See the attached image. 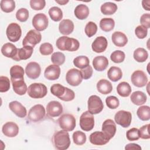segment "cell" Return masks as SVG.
I'll use <instances>...</instances> for the list:
<instances>
[{
	"mask_svg": "<svg viewBox=\"0 0 150 150\" xmlns=\"http://www.w3.org/2000/svg\"><path fill=\"white\" fill-rule=\"evenodd\" d=\"M18 49L11 43H5L1 48L2 54L6 57L11 58L12 59L16 56Z\"/></svg>",
	"mask_w": 150,
	"mask_h": 150,
	"instance_id": "4316f807",
	"label": "cell"
},
{
	"mask_svg": "<svg viewBox=\"0 0 150 150\" xmlns=\"http://www.w3.org/2000/svg\"><path fill=\"white\" fill-rule=\"evenodd\" d=\"M135 34L138 39H144L147 36L148 29L142 25H139L135 29Z\"/></svg>",
	"mask_w": 150,
	"mask_h": 150,
	"instance_id": "db71d44e",
	"label": "cell"
},
{
	"mask_svg": "<svg viewBox=\"0 0 150 150\" xmlns=\"http://www.w3.org/2000/svg\"><path fill=\"white\" fill-rule=\"evenodd\" d=\"M149 3H150V1H142V7L146 11H149Z\"/></svg>",
	"mask_w": 150,
	"mask_h": 150,
	"instance_id": "91938a15",
	"label": "cell"
},
{
	"mask_svg": "<svg viewBox=\"0 0 150 150\" xmlns=\"http://www.w3.org/2000/svg\"><path fill=\"white\" fill-rule=\"evenodd\" d=\"M88 111L92 114H97L102 111L104 105L101 98L96 96H91L88 99Z\"/></svg>",
	"mask_w": 150,
	"mask_h": 150,
	"instance_id": "5b68a950",
	"label": "cell"
},
{
	"mask_svg": "<svg viewBox=\"0 0 150 150\" xmlns=\"http://www.w3.org/2000/svg\"><path fill=\"white\" fill-rule=\"evenodd\" d=\"M107 106L110 109L117 108L120 104L119 100L115 96H108L105 99Z\"/></svg>",
	"mask_w": 150,
	"mask_h": 150,
	"instance_id": "7dc6e473",
	"label": "cell"
},
{
	"mask_svg": "<svg viewBox=\"0 0 150 150\" xmlns=\"http://www.w3.org/2000/svg\"><path fill=\"white\" fill-rule=\"evenodd\" d=\"M117 128L114 121L111 119L105 120L102 124V132L110 140L115 135Z\"/></svg>",
	"mask_w": 150,
	"mask_h": 150,
	"instance_id": "9a60e30c",
	"label": "cell"
},
{
	"mask_svg": "<svg viewBox=\"0 0 150 150\" xmlns=\"http://www.w3.org/2000/svg\"><path fill=\"white\" fill-rule=\"evenodd\" d=\"M59 32L64 35H69L74 30V23L70 19H63L59 25Z\"/></svg>",
	"mask_w": 150,
	"mask_h": 150,
	"instance_id": "d4e9b609",
	"label": "cell"
},
{
	"mask_svg": "<svg viewBox=\"0 0 150 150\" xmlns=\"http://www.w3.org/2000/svg\"><path fill=\"white\" fill-rule=\"evenodd\" d=\"M108 45L107 39L104 36H98L91 45L92 50L96 53H102L105 50Z\"/></svg>",
	"mask_w": 150,
	"mask_h": 150,
	"instance_id": "ffe728a7",
	"label": "cell"
},
{
	"mask_svg": "<svg viewBox=\"0 0 150 150\" xmlns=\"http://www.w3.org/2000/svg\"><path fill=\"white\" fill-rule=\"evenodd\" d=\"M131 101L137 105H141L145 103L147 100L146 94L141 91H136L133 92L131 96Z\"/></svg>",
	"mask_w": 150,
	"mask_h": 150,
	"instance_id": "f1b7e54d",
	"label": "cell"
},
{
	"mask_svg": "<svg viewBox=\"0 0 150 150\" xmlns=\"http://www.w3.org/2000/svg\"><path fill=\"white\" fill-rule=\"evenodd\" d=\"M74 97H75V94L74 91L71 89L67 87H66V90L64 94L60 97H59V98L64 101H70L73 100L74 98Z\"/></svg>",
	"mask_w": 150,
	"mask_h": 150,
	"instance_id": "f5cc1de1",
	"label": "cell"
},
{
	"mask_svg": "<svg viewBox=\"0 0 150 150\" xmlns=\"http://www.w3.org/2000/svg\"><path fill=\"white\" fill-rule=\"evenodd\" d=\"M97 88L101 94H108L112 91V86L108 80L101 79L97 83Z\"/></svg>",
	"mask_w": 150,
	"mask_h": 150,
	"instance_id": "83f0119b",
	"label": "cell"
},
{
	"mask_svg": "<svg viewBox=\"0 0 150 150\" xmlns=\"http://www.w3.org/2000/svg\"><path fill=\"white\" fill-rule=\"evenodd\" d=\"M16 18L20 22H26L29 18L28 10L23 8L19 9L16 13Z\"/></svg>",
	"mask_w": 150,
	"mask_h": 150,
	"instance_id": "bcb514c9",
	"label": "cell"
},
{
	"mask_svg": "<svg viewBox=\"0 0 150 150\" xmlns=\"http://www.w3.org/2000/svg\"><path fill=\"white\" fill-rule=\"evenodd\" d=\"M57 47L62 50H67L69 52L76 51L80 46L79 42L74 38L63 36L59 38L56 43Z\"/></svg>",
	"mask_w": 150,
	"mask_h": 150,
	"instance_id": "7a4b0ae2",
	"label": "cell"
},
{
	"mask_svg": "<svg viewBox=\"0 0 150 150\" xmlns=\"http://www.w3.org/2000/svg\"><path fill=\"white\" fill-rule=\"evenodd\" d=\"M10 88L9 79L6 77L1 76L0 77V92L4 93L9 90Z\"/></svg>",
	"mask_w": 150,
	"mask_h": 150,
	"instance_id": "f907efd6",
	"label": "cell"
},
{
	"mask_svg": "<svg viewBox=\"0 0 150 150\" xmlns=\"http://www.w3.org/2000/svg\"><path fill=\"white\" fill-rule=\"evenodd\" d=\"M107 76L110 80L115 82L121 79L122 73L120 68L116 66H112L108 70Z\"/></svg>",
	"mask_w": 150,
	"mask_h": 150,
	"instance_id": "4dcf8cb0",
	"label": "cell"
},
{
	"mask_svg": "<svg viewBox=\"0 0 150 150\" xmlns=\"http://www.w3.org/2000/svg\"><path fill=\"white\" fill-rule=\"evenodd\" d=\"M67 83L72 86H79L83 80L81 71L76 69H71L68 70L66 75Z\"/></svg>",
	"mask_w": 150,
	"mask_h": 150,
	"instance_id": "8fae6325",
	"label": "cell"
},
{
	"mask_svg": "<svg viewBox=\"0 0 150 150\" xmlns=\"http://www.w3.org/2000/svg\"><path fill=\"white\" fill-rule=\"evenodd\" d=\"M48 13L50 18L55 22L61 21L63 18L62 11L57 6H53L50 8L49 10Z\"/></svg>",
	"mask_w": 150,
	"mask_h": 150,
	"instance_id": "74e56055",
	"label": "cell"
},
{
	"mask_svg": "<svg viewBox=\"0 0 150 150\" xmlns=\"http://www.w3.org/2000/svg\"><path fill=\"white\" fill-rule=\"evenodd\" d=\"M149 124H146L141 127L139 129V138L144 139H148L150 138V135L149 134Z\"/></svg>",
	"mask_w": 150,
	"mask_h": 150,
	"instance_id": "11a10c76",
	"label": "cell"
},
{
	"mask_svg": "<svg viewBox=\"0 0 150 150\" xmlns=\"http://www.w3.org/2000/svg\"><path fill=\"white\" fill-rule=\"evenodd\" d=\"M14 92L19 95H24L28 90L27 86L24 81V79H11Z\"/></svg>",
	"mask_w": 150,
	"mask_h": 150,
	"instance_id": "7402d4cb",
	"label": "cell"
},
{
	"mask_svg": "<svg viewBox=\"0 0 150 150\" xmlns=\"http://www.w3.org/2000/svg\"><path fill=\"white\" fill-rule=\"evenodd\" d=\"M134 59L139 63L145 62L148 57V52L144 48L139 47L135 50L133 54Z\"/></svg>",
	"mask_w": 150,
	"mask_h": 150,
	"instance_id": "e575fe53",
	"label": "cell"
},
{
	"mask_svg": "<svg viewBox=\"0 0 150 150\" xmlns=\"http://www.w3.org/2000/svg\"><path fill=\"white\" fill-rule=\"evenodd\" d=\"M6 34L9 41L12 42L18 41L22 35L21 26L16 23H10L6 28Z\"/></svg>",
	"mask_w": 150,
	"mask_h": 150,
	"instance_id": "30bf717a",
	"label": "cell"
},
{
	"mask_svg": "<svg viewBox=\"0 0 150 150\" xmlns=\"http://www.w3.org/2000/svg\"><path fill=\"white\" fill-rule=\"evenodd\" d=\"M33 52V47L30 46H25L22 48L18 49L16 56L13 60L20 61L21 60H26L30 57Z\"/></svg>",
	"mask_w": 150,
	"mask_h": 150,
	"instance_id": "603a6c76",
	"label": "cell"
},
{
	"mask_svg": "<svg viewBox=\"0 0 150 150\" xmlns=\"http://www.w3.org/2000/svg\"><path fill=\"white\" fill-rule=\"evenodd\" d=\"M85 33L86 35L90 38L94 36L97 31V26L93 22H88L85 27Z\"/></svg>",
	"mask_w": 150,
	"mask_h": 150,
	"instance_id": "f6af8a7d",
	"label": "cell"
},
{
	"mask_svg": "<svg viewBox=\"0 0 150 150\" xmlns=\"http://www.w3.org/2000/svg\"><path fill=\"white\" fill-rule=\"evenodd\" d=\"M115 122L124 128L128 127L131 122L132 115L129 111H118L114 116Z\"/></svg>",
	"mask_w": 150,
	"mask_h": 150,
	"instance_id": "9c48e42d",
	"label": "cell"
},
{
	"mask_svg": "<svg viewBox=\"0 0 150 150\" xmlns=\"http://www.w3.org/2000/svg\"><path fill=\"white\" fill-rule=\"evenodd\" d=\"M42 39V35L40 33L34 29L30 30L24 38L22 41V45L30 46L34 47L36 45L38 44Z\"/></svg>",
	"mask_w": 150,
	"mask_h": 150,
	"instance_id": "8992f818",
	"label": "cell"
},
{
	"mask_svg": "<svg viewBox=\"0 0 150 150\" xmlns=\"http://www.w3.org/2000/svg\"><path fill=\"white\" fill-rule=\"evenodd\" d=\"M82 76H83V79H84V80H87L88 79H90L93 74V69L91 67V66L88 65V66H87L86 67L81 69L80 70Z\"/></svg>",
	"mask_w": 150,
	"mask_h": 150,
	"instance_id": "9f6ffc18",
	"label": "cell"
},
{
	"mask_svg": "<svg viewBox=\"0 0 150 150\" xmlns=\"http://www.w3.org/2000/svg\"><path fill=\"white\" fill-rule=\"evenodd\" d=\"M117 93L121 97H128L131 93V87L129 83L122 81L119 83L117 87Z\"/></svg>",
	"mask_w": 150,
	"mask_h": 150,
	"instance_id": "1f68e13d",
	"label": "cell"
},
{
	"mask_svg": "<svg viewBox=\"0 0 150 150\" xmlns=\"http://www.w3.org/2000/svg\"><path fill=\"white\" fill-rule=\"evenodd\" d=\"M45 113L44 107L41 104H36L29 110L28 118L32 122H38L44 118Z\"/></svg>",
	"mask_w": 150,
	"mask_h": 150,
	"instance_id": "52a82bcc",
	"label": "cell"
},
{
	"mask_svg": "<svg viewBox=\"0 0 150 150\" xmlns=\"http://www.w3.org/2000/svg\"><path fill=\"white\" fill-rule=\"evenodd\" d=\"M47 93L46 86L39 83L31 84L28 88V95L33 98H41L44 97Z\"/></svg>",
	"mask_w": 150,
	"mask_h": 150,
	"instance_id": "3957f363",
	"label": "cell"
},
{
	"mask_svg": "<svg viewBox=\"0 0 150 150\" xmlns=\"http://www.w3.org/2000/svg\"><path fill=\"white\" fill-rule=\"evenodd\" d=\"M51 60L54 64L56 65H62L65 62V56L64 54L59 52H54L52 54Z\"/></svg>",
	"mask_w": 150,
	"mask_h": 150,
	"instance_id": "b9f144b4",
	"label": "cell"
},
{
	"mask_svg": "<svg viewBox=\"0 0 150 150\" xmlns=\"http://www.w3.org/2000/svg\"><path fill=\"white\" fill-rule=\"evenodd\" d=\"M90 63L88 58L86 56H79L73 60L74 65L80 69H83L88 66Z\"/></svg>",
	"mask_w": 150,
	"mask_h": 150,
	"instance_id": "f35d334b",
	"label": "cell"
},
{
	"mask_svg": "<svg viewBox=\"0 0 150 150\" xmlns=\"http://www.w3.org/2000/svg\"><path fill=\"white\" fill-rule=\"evenodd\" d=\"M60 74V68L58 65L51 64L47 66L45 70L44 75L49 80H55L59 79Z\"/></svg>",
	"mask_w": 150,
	"mask_h": 150,
	"instance_id": "ac0fdd59",
	"label": "cell"
},
{
	"mask_svg": "<svg viewBox=\"0 0 150 150\" xmlns=\"http://www.w3.org/2000/svg\"><path fill=\"white\" fill-rule=\"evenodd\" d=\"M125 53L121 50H115L113 52L110 56L111 60L115 63H120L122 62L125 59Z\"/></svg>",
	"mask_w": 150,
	"mask_h": 150,
	"instance_id": "ee69618b",
	"label": "cell"
},
{
	"mask_svg": "<svg viewBox=\"0 0 150 150\" xmlns=\"http://www.w3.org/2000/svg\"><path fill=\"white\" fill-rule=\"evenodd\" d=\"M73 139L75 144L81 145L86 141V135L81 131H76L73 134Z\"/></svg>",
	"mask_w": 150,
	"mask_h": 150,
	"instance_id": "60d3db41",
	"label": "cell"
},
{
	"mask_svg": "<svg viewBox=\"0 0 150 150\" xmlns=\"http://www.w3.org/2000/svg\"><path fill=\"white\" fill-rule=\"evenodd\" d=\"M25 73L29 78L36 79L39 77L41 73L40 66L38 63L31 62L26 65Z\"/></svg>",
	"mask_w": 150,
	"mask_h": 150,
	"instance_id": "2e32d148",
	"label": "cell"
},
{
	"mask_svg": "<svg viewBox=\"0 0 150 150\" xmlns=\"http://www.w3.org/2000/svg\"><path fill=\"white\" fill-rule=\"evenodd\" d=\"M111 38L113 43L117 47H123L128 42L127 36L124 33L120 31L114 32Z\"/></svg>",
	"mask_w": 150,
	"mask_h": 150,
	"instance_id": "484cf974",
	"label": "cell"
},
{
	"mask_svg": "<svg viewBox=\"0 0 150 150\" xmlns=\"http://www.w3.org/2000/svg\"><path fill=\"white\" fill-rule=\"evenodd\" d=\"M66 90V87L60 84H53L50 87V91L53 95L58 98L62 96Z\"/></svg>",
	"mask_w": 150,
	"mask_h": 150,
	"instance_id": "7bdbcfd3",
	"label": "cell"
},
{
	"mask_svg": "<svg viewBox=\"0 0 150 150\" xmlns=\"http://www.w3.org/2000/svg\"><path fill=\"white\" fill-rule=\"evenodd\" d=\"M56 2L58 3L59 4H60V5H66L67 2H69V1H55Z\"/></svg>",
	"mask_w": 150,
	"mask_h": 150,
	"instance_id": "94428289",
	"label": "cell"
},
{
	"mask_svg": "<svg viewBox=\"0 0 150 150\" xmlns=\"http://www.w3.org/2000/svg\"><path fill=\"white\" fill-rule=\"evenodd\" d=\"M138 117L142 121H148L150 119V108L148 105L139 107L137 111Z\"/></svg>",
	"mask_w": 150,
	"mask_h": 150,
	"instance_id": "d590c367",
	"label": "cell"
},
{
	"mask_svg": "<svg viewBox=\"0 0 150 150\" xmlns=\"http://www.w3.org/2000/svg\"><path fill=\"white\" fill-rule=\"evenodd\" d=\"M10 110L19 118L26 117L27 111L26 108L19 101H13L9 104Z\"/></svg>",
	"mask_w": 150,
	"mask_h": 150,
	"instance_id": "44dd1931",
	"label": "cell"
},
{
	"mask_svg": "<svg viewBox=\"0 0 150 150\" xmlns=\"http://www.w3.org/2000/svg\"><path fill=\"white\" fill-rule=\"evenodd\" d=\"M126 137L129 141H137L139 138V129L136 128H132L128 130L126 133Z\"/></svg>",
	"mask_w": 150,
	"mask_h": 150,
	"instance_id": "c3c4849f",
	"label": "cell"
},
{
	"mask_svg": "<svg viewBox=\"0 0 150 150\" xmlns=\"http://www.w3.org/2000/svg\"><path fill=\"white\" fill-rule=\"evenodd\" d=\"M101 12L105 15L114 14L117 10V5L112 2H107L103 4L100 8Z\"/></svg>",
	"mask_w": 150,
	"mask_h": 150,
	"instance_id": "d6a6232c",
	"label": "cell"
},
{
	"mask_svg": "<svg viewBox=\"0 0 150 150\" xmlns=\"http://www.w3.org/2000/svg\"><path fill=\"white\" fill-rule=\"evenodd\" d=\"M11 79H24V70L19 65L13 66L10 69Z\"/></svg>",
	"mask_w": 150,
	"mask_h": 150,
	"instance_id": "8d00e7d4",
	"label": "cell"
},
{
	"mask_svg": "<svg viewBox=\"0 0 150 150\" xmlns=\"http://www.w3.org/2000/svg\"><path fill=\"white\" fill-rule=\"evenodd\" d=\"M46 111L50 117H59L63 112V107L61 103L57 101H50L46 106Z\"/></svg>",
	"mask_w": 150,
	"mask_h": 150,
	"instance_id": "5bb4252c",
	"label": "cell"
},
{
	"mask_svg": "<svg viewBox=\"0 0 150 150\" xmlns=\"http://www.w3.org/2000/svg\"><path fill=\"white\" fill-rule=\"evenodd\" d=\"M52 142L54 146L57 149H67L70 145V139L69 133L64 130L55 132L52 137Z\"/></svg>",
	"mask_w": 150,
	"mask_h": 150,
	"instance_id": "6da1fadb",
	"label": "cell"
},
{
	"mask_svg": "<svg viewBox=\"0 0 150 150\" xmlns=\"http://www.w3.org/2000/svg\"><path fill=\"white\" fill-rule=\"evenodd\" d=\"M57 121L60 127L66 131H71L76 127V119L70 114H63L59 118Z\"/></svg>",
	"mask_w": 150,
	"mask_h": 150,
	"instance_id": "277c9868",
	"label": "cell"
},
{
	"mask_svg": "<svg viewBox=\"0 0 150 150\" xmlns=\"http://www.w3.org/2000/svg\"><path fill=\"white\" fill-rule=\"evenodd\" d=\"M46 5V1L45 0H31L30 1V7L35 10L39 11L43 9Z\"/></svg>",
	"mask_w": 150,
	"mask_h": 150,
	"instance_id": "816d5d0a",
	"label": "cell"
},
{
	"mask_svg": "<svg viewBox=\"0 0 150 150\" xmlns=\"http://www.w3.org/2000/svg\"><path fill=\"white\" fill-rule=\"evenodd\" d=\"M90 142L95 145H104L110 141L103 132L96 131L91 134L89 137Z\"/></svg>",
	"mask_w": 150,
	"mask_h": 150,
	"instance_id": "e0dca14e",
	"label": "cell"
},
{
	"mask_svg": "<svg viewBox=\"0 0 150 150\" xmlns=\"http://www.w3.org/2000/svg\"><path fill=\"white\" fill-rule=\"evenodd\" d=\"M140 22L144 27L147 29L150 28V14L149 13H144L143 14L140 18Z\"/></svg>",
	"mask_w": 150,
	"mask_h": 150,
	"instance_id": "6f0895ef",
	"label": "cell"
},
{
	"mask_svg": "<svg viewBox=\"0 0 150 150\" xmlns=\"http://www.w3.org/2000/svg\"><path fill=\"white\" fill-rule=\"evenodd\" d=\"M108 65V60L104 56H96L93 60V66L94 69L98 71H102L105 70Z\"/></svg>",
	"mask_w": 150,
	"mask_h": 150,
	"instance_id": "cb8c5ba5",
	"label": "cell"
},
{
	"mask_svg": "<svg viewBox=\"0 0 150 150\" xmlns=\"http://www.w3.org/2000/svg\"><path fill=\"white\" fill-rule=\"evenodd\" d=\"M115 26V22L113 19L110 18H105L101 19L100 22V27L104 32H110L112 30Z\"/></svg>",
	"mask_w": 150,
	"mask_h": 150,
	"instance_id": "836d02e7",
	"label": "cell"
},
{
	"mask_svg": "<svg viewBox=\"0 0 150 150\" xmlns=\"http://www.w3.org/2000/svg\"><path fill=\"white\" fill-rule=\"evenodd\" d=\"M74 13L77 19L83 20L88 17L89 15V9L87 5L80 4L75 8Z\"/></svg>",
	"mask_w": 150,
	"mask_h": 150,
	"instance_id": "f546056e",
	"label": "cell"
},
{
	"mask_svg": "<svg viewBox=\"0 0 150 150\" xmlns=\"http://www.w3.org/2000/svg\"><path fill=\"white\" fill-rule=\"evenodd\" d=\"M15 8V2L12 0H2L1 1V9L6 13L12 12Z\"/></svg>",
	"mask_w": 150,
	"mask_h": 150,
	"instance_id": "ab89813d",
	"label": "cell"
},
{
	"mask_svg": "<svg viewBox=\"0 0 150 150\" xmlns=\"http://www.w3.org/2000/svg\"><path fill=\"white\" fill-rule=\"evenodd\" d=\"M2 131L5 136L8 137H15L19 132V127L13 122H7L2 126Z\"/></svg>",
	"mask_w": 150,
	"mask_h": 150,
	"instance_id": "d6986e66",
	"label": "cell"
},
{
	"mask_svg": "<svg viewBox=\"0 0 150 150\" xmlns=\"http://www.w3.org/2000/svg\"><path fill=\"white\" fill-rule=\"evenodd\" d=\"M48 18L46 15L43 13L36 14L32 19V25L38 31H43L45 30L48 26Z\"/></svg>",
	"mask_w": 150,
	"mask_h": 150,
	"instance_id": "7c38bea8",
	"label": "cell"
},
{
	"mask_svg": "<svg viewBox=\"0 0 150 150\" xmlns=\"http://www.w3.org/2000/svg\"><path fill=\"white\" fill-rule=\"evenodd\" d=\"M94 125V119L92 114L88 111L82 113L80 118V128L85 131H91Z\"/></svg>",
	"mask_w": 150,
	"mask_h": 150,
	"instance_id": "ba28073f",
	"label": "cell"
},
{
	"mask_svg": "<svg viewBox=\"0 0 150 150\" xmlns=\"http://www.w3.org/2000/svg\"><path fill=\"white\" fill-rule=\"evenodd\" d=\"M40 53L42 55L47 56L51 54L53 52V46L49 43H42L39 47Z\"/></svg>",
	"mask_w": 150,
	"mask_h": 150,
	"instance_id": "681fc988",
	"label": "cell"
},
{
	"mask_svg": "<svg viewBox=\"0 0 150 150\" xmlns=\"http://www.w3.org/2000/svg\"><path fill=\"white\" fill-rule=\"evenodd\" d=\"M132 84L138 87H142L146 86L148 82V77L146 74L142 70H136L131 75Z\"/></svg>",
	"mask_w": 150,
	"mask_h": 150,
	"instance_id": "4fadbf2b",
	"label": "cell"
},
{
	"mask_svg": "<svg viewBox=\"0 0 150 150\" xmlns=\"http://www.w3.org/2000/svg\"><path fill=\"white\" fill-rule=\"evenodd\" d=\"M125 149L126 150H141V147L137 144H134V143H130L128 144L127 145H126V146H125Z\"/></svg>",
	"mask_w": 150,
	"mask_h": 150,
	"instance_id": "680465c9",
	"label": "cell"
}]
</instances>
